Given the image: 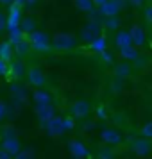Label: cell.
Here are the masks:
<instances>
[{
  "instance_id": "b9f144b4",
  "label": "cell",
  "mask_w": 152,
  "mask_h": 159,
  "mask_svg": "<svg viewBox=\"0 0 152 159\" xmlns=\"http://www.w3.org/2000/svg\"><path fill=\"white\" fill-rule=\"evenodd\" d=\"M29 2H30V0H29Z\"/></svg>"
},
{
  "instance_id": "836d02e7",
  "label": "cell",
  "mask_w": 152,
  "mask_h": 159,
  "mask_svg": "<svg viewBox=\"0 0 152 159\" xmlns=\"http://www.w3.org/2000/svg\"><path fill=\"white\" fill-rule=\"evenodd\" d=\"M77 6H79L81 9H90L91 7V2H90V0H77Z\"/></svg>"
},
{
  "instance_id": "60d3db41",
  "label": "cell",
  "mask_w": 152,
  "mask_h": 159,
  "mask_svg": "<svg viewBox=\"0 0 152 159\" xmlns=\"http://www.w3.org/2000/svg\"><path fill=\"white\" fill-rule=\"evenodd\" d=\"M73 159H86V157H73Z\"/></svg>"
},
{
  "instance_id": "2e32d148",
  "label": "cell",
  "mask_w": 152,
  "mask_h": 159,
  "mask_svg": "<svg viewBox=\"0 0 152 159\" xmlns=\"http://www.w3.org/2000/svg\"><path fill=\"white\" fill-rule=\"evenodd\" d=\"M131 72H132V66L129 65V63H118V65H115V77L116 79H127L131 75Z\"/></svg>"
},
{
  "instance_id": "603a6c76",
  "label": "cell",
  "mask_w": 152,
  "mask_h": 159,
  "mask_svg": "<svg viewBox=\"0 0 152 159\" xmlns=\"http://www.w3.org/2000/svg\"><path fill=\"white\" fill-rule=\"evenodd\" d=\"M0 132H2V139H13V138H18V132H16V129L13 127V125H6Z\"/></svg>"
},
{
  "instance_id": "1f68e13d",
  "label": "cell",
  "mask_w": 152,
  "mask_h": 159,
  "mask_svg": "<svg viewBox=\"0 0 152 159\" xmlns=\"http://www.w3.org/2000/svg\"><path fill=\"white\" fill-rule=\"evenodd\" d=\"M145 20L149 23H152V4H149V6L145 7Z\"/></svg>"
},
{
  "instance_id": "ac0fdd59",
  "label": "cell",
  "mask_w": 152,
  "mask_h": 159,
  "mask_svg": "<svg viewBox=\"0 0 152 159\" xmlns=\"http://www.w3.org/2000/svg\"><path fill=\"white\" fill-rule=\"evenodd\" d=\"M115 43L118 48H125V47H131L132 45V39H131L129 32H118L115 38Z\"/></svg>"
},
{
  "instance_id": "6da1fadb",
  "label": "cell",
  "mask_w": 152,
  "mask_h": 159,
  "mask_svg": "<svg viewBox=\"0 0 152 159\" xmlns=\"http://www.w3.org/2000/svg\"><path fill=\"white\" fill-rule=\"evenodd\" d=\"M25 77H27V84L32 86L34 89L38 88H43L47 84V77H45V73L41 68H38V66H29L27 68V72H25Z\"/></svg>"
},
{
  "instance_id": "74e56055",
  "label": "cell",
  "mask_w": 152,
  "mask_h": 159,
  "mask_svg": "<svg viewBox=\"0 0 152 159\" xmlns=\"http://www.w3.org/2000/svg\"><path fill=\"white\" fill-rule=\"evenodd\" d=\"M131 2H132L134 6H141V4H143L145 0H131Z\"/></svg>"
},
{
  "instance_id": "d6a6232c",
  "label": "cell",
  "mask_w": 152,
  "mask_h": 159,
  "mask_svg": "<svg viewBox=\"0 0 152 159\" xmlns=\"http://www.w3.org/2000/svg\"><path fill=\"white\" fill-rule=\"evenodd\" d=\"M104 13H106V15H115L116 13V6H113V4H106V6H104Z\"/></svg>"
},
{
  "instance_id": "f546056e",
  "label": "cell",
  "mask_w": 152,
  "mask_h": 159,
  "mask_svg": "<svg viewBox=\"0 0 152 159\" xmlns=\"http://www.w3.org/2000/svg\"><path fill=\"white\" fill-rule=\"evenodd\" d=\"M32 27H34V22H32V20H23V23H22V30L23 32H30Z\"/></svg>"
},
{
  "instance_id": "5b68a950",
  "label": "cell",
  "mask_w": 152,
  "mask_h": 159,
  "mask_svg": "<svg viewBox=\"0 0 152 159\" xmlns=\"http://www.w3.org/2000/svg\"><path fill=\"white\" fill-rule=\"evenodd\" d=\"M47 134L50 138H61L65 134V125H63V116H54L43 125Z\"/></svg>"
},
{
  "instance_id": "44dd1931",
  "label": "cell",
  "mask_w": 152,
  "mask_h": 159,
  "mask_svg": "<svg viewBox=\"0 0 152 159\" xmlns=\"http://www.w3.org/2000/svg\"><path fill=\"white\" fill-rule=\"evenodd\" d=\"M116 154L115 150L109 147V145H106V147H102L100 150L97 152V159H115Z\"/></svg>"
},
{
  "instance_id": "e0dca14e",
  "label": "cell",
  "mask_w": 152,
  "mask_h": 159,
  "mask_svg": "<svg viewBox=\"0 0 152 159\" xmlns=\"http://www.w3.org/2000/svg\"><path fill=\"white\" fill-rule=\"evenodd\" d=\"M120 57L127 59V61H136L140 57V52H138V47L131 45V47H125V48H120Z\"/></svg>"
},
{
  "instance_id": "4dcf8cb0",
  "label": "cell",
  "mask_w": 152,
  "mask_h": 159,
  "mask_svg": "<svg viewBox=\"0 0 152 159\" xmlns=\"http://www.w3.org/2000/svg\"><path fill=\"white\" fill-rule=\"evenodd\" d=\"M95 113H97V118H99V120H106V118H108V115H106V109H104V106H99Z\"/></svg>"
},
{
  "instance_id": "f35d334b",
  "label": "cell",
  "mask_w": 152,
  "mask_h": 159,
  "mask_svg": "<svg viewBox=\"0 0 152 159\" xmlns=\"http://www.w3.org/2000/svg\"><path fill=\"white\" fill-rule=\"evenodd\" d=\"M0 2H4V4H9V2H11V0H0Z\"/></svg>"
},
{
  "instance_id": "ba28073f",
  "label": "cell",
  "mask_w": 152,
  "mask_h": 159,
  "mask_svg": "<svg viewBox=\"0 0 152 159\" xmlns=\"http://www.w3.org/2000/svg\"><path fill=\"white\" fill-rule=\"evenodd\" d=\"M100 139H102L106 145H109V147H115V145H120V143H122V134H120L116 129L109 127V129H104V130L100 132Z\"/></svg>"
},
{
  "instance_id": "d6986e66",
  "label": "cell",
  "mask_w": 152,
  "mask_h": 159,
  "mask_svg": "<svg viewBox=\"0 0 152 159\" xmlns=\"http://www.w3.org/2000/svg\"><path fill=\"white\" fill-rule=\"evenodd\" d=\"M11 57H13L11 41H4V43H0V59H4V61H11Z\"/></svg>"
},
{
  "instance_id": "5bb4252c",
  "label": "cell",
  "mask_w": 152,
  "mask_h": 159,
  "mask_svg": "<svg viewBox=\"0 0 152 159\" xmlns=\"http://www.w3.org/2000/svg\"><path fill=\"white\" fill-rule=\"evenodd\" d=\"M23 73H25V66H23L22 59H18L15 63H9V73L7 75H13V79H22Z\"/></svg>"
},
{
  "instance_id": "d4e9b609",
  "label": "cell",
  "mask_w": 152,
  "mask_h": 159,
  "mask_svg": "<svg viewBox=\"0 0 152 159\" xmlns=\"http://www.w3.org/2000/svg\"><path fill=\"white\" fill-rule=\"evenodd\" d=\"M140 134L143 138H147V139H152V122L143 123V127L140 129Z\"/></svg>"
},
{
  "instance_id": "52a82bcc",
  "label": "cell",
  "mask_w": 152,
  "mask_h": 159,
  "mask_svg": "<svg viewBox=\"0 0 152 159\" xmlns=\"http://www.w3.org/2000/svg\"><path fill=\"white\" fill-rule=\"evenodd\" d=\"M34 113H36V118L39 120V122L47 123L50 118H54L56 116V109H54V106L52 104H41V106H36L34 107Z\"/></svg>"
},
{
  "instance_id": "30bf717a",
  "label": "cell",
  "mask_w": 152,
  "mask_h": 159,
  "mask_svg": "<svg viewBox=\"0 0 152 159\" xmlns=\"http://www.w3.org/2000/svg\"><path fill=\"white\" fill-rule=\"evenodd\" d=\"M32 100L36 106H41V104H52V93L45 91L43 88H38L32 91Z\"/></svg>"
},
{
  "instance_id": "9a60e30c",
  "label": "cell",
  "mask_w": 152,
  "mask_h": 159,
  "mask_svg": "<svg viewBox=\"0 0 152 159\" xmlns=\"http://www.w3.org/2000/svg\"><path fill=\"white\" fill-rule=\"evenodd\" d=\"M30 50H32V47H30V43L29 41H25V39H20L18 43H15V54L20 59L27 57V56L30 54Z\"/></svg>"
},
{
  "instance_id": "83f0119b",
  "label": "cell",
  "mask_w": 152,
  "mask_h": 159,
  "mask_svg": "<svg viewBox=\"0 0 152 159\" xmlns=\"http://www.w3.org/2000/svg\"><path fill=\"white\" fill-rule=\"evenodd\" d=\"M13 159H34V157H32V152L30 150H20Z\"/></svg>"
},
{
  "instance_id": "3957f363",
  "label": "cell",
  "mask_w": 152,
  "mask_h": 159,
  "mask_svg": "<svg viewBox=\"0 0 152 159\" xmlns=\"http://www.w3.org/2000/svg\"><path fill=\"white\" fill-rule=\"evenodd\" d=\"M29 43H30V47H32L34 52H48L52 48L50 39L43 32H32L29 38Z\"/></svg>"
},
{
  "instance_id": "8d00e7d4",
  "label": "cell",
  "mask_w": 152,
  "mask_h": 159,
  "mask_svg": "<svg viewBox=\"0 0 152 159\" xmlns=\"http://www.w3.org/2000/svg\"><path fill=\"white\" fill-rule=\"evenodd\" d=\"M108 27H109V29H115V27H116V20H109Z\"/></svg>"
},
{
  "instance_id": "4fadbf2b",
  "label": "cell",
  "mask_w": 152,
  "mask_h": 159,
  "mask_svg": "<svg viewBox=\"0 0 152 159\" xmlns=\"http://www.w3.org/2000/svg\"><path fill=\"white\" fill-rule=\"evenodd\" d=\"M11 95H13V98H15V104L16 106H20L25 102V88L22 84H18V82H13L11 84Z\"/></svg>"
},
{
  "instance_id": "cb8c5ba5",
  "label": "cell",
  "mask_w": 152,
  "mask_h": 159,
  "mask_svg": "<svg viewBox=\"0 0 152 159\" xmlns=\"http://www.w3.org/2000/svg\"><path fill=\"white\" fill-rule=\"evenodd\" d=\"M63 125H65V130H73L75 129V118L68 113L66 116H63Z\"/></svg>"
},
{
  "instance_id": "e575fe53",
  "label": "cell",
  "mask_w": 152,
  "mask_h": 159,
  "mask_svg": "<svg viewBox=\"0 0 152 159\" xmlns=\"http://www.w3.org/2000/svg\"><path fill=\"white\" fill-rule=\"evenodd\" d=\"M0 159H13V156L9 154V152H6L2 147H0Z\"/></svg>"
},
{
  "instance_id": "7c38bea8",
  "label": "cell",
  "mask_w": 152,
  "mask_h": 159,
  "mask_svg": "<svg viewBox=\"0 0 152 159\" xmlns=\"http://www.w3.org/2000/svg\"><path fill=\"white\" fill-rule=\"evenodd\" d=\"M0 147H2L6 152H9L13 157H15L16 154L22 150V145H20V141H18V138H13V139H2Z\"/></svg>"
},
{
  "instance_id": "4316f807",
  "label": "cell",
  "mask_w": 152,
  "mask_h": 159,
  "mask_svg": "<svg viewBox=\"0 0 152 159\" xmlns=\"http://www.w3.org/2000/svg\"><path fill=\"white\" fill-rule=\"evenodd\" d=\"M7 73H9V61L0 59V77H4V75H7Z\"/></svg>"
},
{
  "instance_id": "7a4b0ae2",
  "label": "cell",
  "mask_w": 152,
  "mask_h": 159,
  "mask_svg": "<svg viewBox=\"0 0 152 159\" xmlns=\"http://www.w3.org/2000/svg\"><path fill=\"white\" fill-rule=\"evenodd\" d=\"M68 113H70L75 120H84V118H88L90 113H91V106H90L88 100H75V102L70 104Z\"/></svg>"
},
{
  "instance_id": "d590c367",
  "label": "cell",
  "mask_w": 152,
  "mask_h": 159,
  "mask_svg": "<svg viewBox=\"0 0 152 159\" xmlns=\"http://www.w3.org/2000/svg\"><path fill=\"white\" fill-rule=\"evenodd\" d=\"M6 25H7V23H6V18H4V15L0 13V32L6 29Z\"/></svg>"
},
{
  "instance_id": "ffe728a7",
  "label": "cell",
  "mask_w": 152,
  "mask_h": 159,
  "mask_svg": "<svg viewBox=\"0 0 152 159\" xmlns=\"http://www.w3.org/2000/svg\"><path fill=\"white\" fill-rule=\"evenodd\" d=\"M106 38H102V36H99L97 38V39H93V41H91V45H90V47H91V50L95 52V54H100V52H104L106 50Z\"/></svg>"
},
{
  "instance_id": "277c9868",
  "label": "cell",
  "mask_w": 152,
  "mask_h": 159,
  "mask_svg": "<svg viewBox=\"0 0 152 159\" xmlns=\"http://www.w3.org/2000/svg\"><path fill=\"white\" fill-rule=\"evenodd\" d=\"M52 47L59 52H66V50H73L77 47V39L72 34H58L52 41Z\"/></svg>"
},
{
  "instance_id": "7402d4cb",
  "label": "cell",
  "mask_w": 152,
  "mask_h": 159,
  "mask_svg": "<svg viewBox=\"0 0 152 159\" xmlns=\"http://www.w3.org/2000/svg\"><path fill=\"white\" fill-rule=\"evenodd\" d=\"M81 36H82V39H84V41H90V43H91V41H93V39H97V38H99V29H97V27H91V29H86V30H82V34H81Z\"/></svg>"
},
{
  "instance_id": "484cf974",
  "label": "cell",
  "mask_w": 152,
  "mask_h": 159,
  "mask_svg": "<svg viewBox=\"0 0 152 159\" xmlns=\"http://www.w3.org/2000/svg\"><path fill=\"white\" fill-rule=\"evenodd\" d=\"M9 115V107H7V104L4 100H0V122L6 118V116Z\"/></svg>"
},
{
  "instance_id": "9c48e42d",
  "label": "cell",
  "mask_w": 152,
  "mask_h": 159,
  "mask_svg": "<svg viewBox=\"0 0 152 159\" xmlns=\"http://www.w3.org/2000/svg\"><path fill=\"white\" fill-rule=\"evenodd\" d=\"M68 150L72 154L73 157H86L90 156V150H88V147L81 139H70V143H68Z\"/></svg>"
},
{
  "instance_id": "f1b7e54d",
  "label": "cell",
  "mask_w": 152,
  "mask_h": 159,
  "mask_svg": "<svg viewBox=\"0 0 152 159\" xmlns=\"http://www.w3.org/2000/svg\"><path fill=\"white\" fill-rule=\"evenodd\" d=\"M100 57H102V61H104V63H108V65H111V63H113V54H111V52H108V50L100 52Z\"/></svg>"
},
{
  "instance_id": "ab89813d",
  "label": "cell",
  "mask_w": 152,
  "mask_h": 159,
  "mask_svg": "<svg viewBox=\"0 0 152 159\" xmlns=\"http://www.w3.org/2000/svg\"><path fill=\"white\" fill-rule=\"evenodd\" d=\"M0 143H2V132H0Z\"/></svg>"
},
{
  "instance_id": "8fae6325",
  "label": "cell",
  "mask_w": 152,
  "mask_h": 159,
  "mask_svg": "<svg viewBox=\"0 0 152 159\" xmlns=\"http://www.w3.org/2000/svg\"><path fill=\"white\" fill-rule=\"evenodd\" d=\"M129 34H131V39H132V45H134V47L140 48V47L145 45V39H147V38H145V30L141 29L140 25H134V27L129 30Z\"/></svg>"
},
{
  "instance_id": "8992f818",
  "label": "cell",
  "mask_w": 152,
  "mask_h": 159,
  "mask_svg": "<svg viewBox=\"0 0 152 159\" xmlns=\"http://www.w3.org/2000/svg\"><path fill=\"white\" fill-rule=\"evenodd\" d=\"M131 150L136 154L138 157H147L149 154L152 152V143L147 139V138H136L131 141Z\"/></svg>"
}]
</instances>
